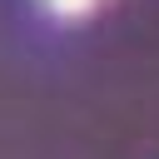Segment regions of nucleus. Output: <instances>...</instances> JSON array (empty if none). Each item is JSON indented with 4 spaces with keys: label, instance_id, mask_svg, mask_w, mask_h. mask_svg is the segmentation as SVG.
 Listing matches in <instances>:
<instances>
[{
    "label": "nucleus",
    "instance_id": "f257e3e1",
    "mask_svg": "<svg viewBox=\"0 0 159 159\" xmlns=\"http://www.w3.org/2000/svg\"><path fill=\"white\" fill-rule=\"evenodd\" d=\"M94 5L99 0H45V10L60 20H84V15H94Z\"/></svg>",
    "mask_w": 159,
    "mask_h": 159
}]
</instances>
